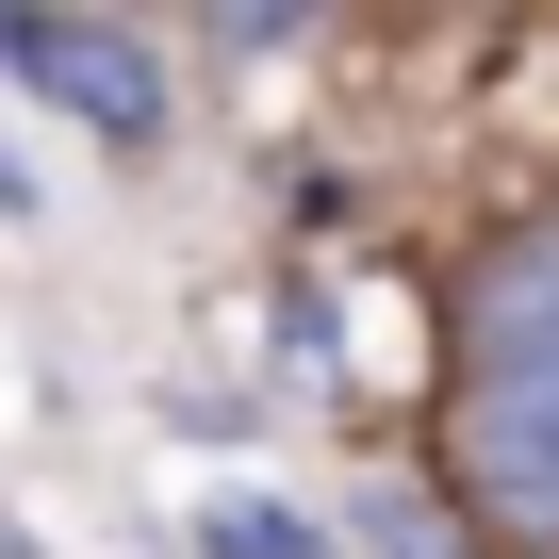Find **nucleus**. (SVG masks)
Here are the masks:
<instances>
[{
	"label": "nucleus",
	"instance_id": "obj_1",
	"mask_svg": "<svg viewBox=\"0 0 559 559\" xmlns=\"http://www.w3.org/2000/svg\"><path fill=\"white\" fill-rule=\"evenodd\" d=\"M0 83H34L99 148H165V50L116 17H0Z\"/></svg>",
	"mask_w": 559,
	"mask_h": 559
},
{
	"label": "nucleus",
	"instance_id": "obj_2",
	"mask_svg": "<svg viewBox=\"0 0 559 559\" xmlns=\"http://www.w3.org/2000/svg\"><path fill=\"white\" fill-rule=\"evenodd\" d=\"M198 543H214V559H330V526H313V510H280V493H214Z\"/></svg>",
	"mask_w": 559,
	"mask_h": 559
},
{
	"label": "nucleus",
	"instance_id": "obj_3",
	"mask_svg": "<svg viewBox=\"0 0 559 559\" xmlns=\"http://www.w3.org/2000/svg\"><path fill=\"white\" fill-rule=\"evenodd\" d=\"M0 214H34V181H17V165H0Z\"/></svg>",
	"mask_w": 559,
	"mask_h": 559
}]
</instances>
